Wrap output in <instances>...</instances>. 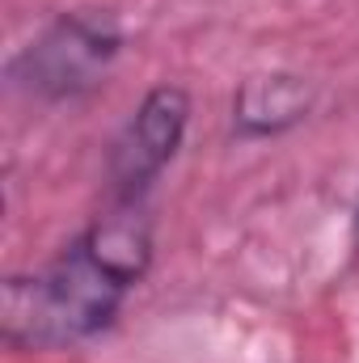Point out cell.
<instances>
[{
    "label": "cell",
    "instance_id": "2",
    "mask_svg": "<svg viewBox=\"0 0 359 363\" xmlns=\"http://www.w3.org/2000/svg\"><path fill=\"white\" fill-rule=\"evenodd\" d=\"M118 21L106 13V9H77V13H64L38 43H30L17 64H13V77L38 97H77V93L93 89L110 60L118 55Z\"/></svg>",
    "mask_w": 359,
    "mask_h": 363
},
{
    "label": "cell",
    "instance_id": "3",
    "mask_svg": "<svg viewBox=\"0 0 359 363\" xmlns=\"http://www.w3.org/2000/svg\"><path fill=\"white\" fill-rule=\"evenodd\" d=\"M186 118H190V101L174 85H161V89H153L140 101V110L131 114L127 131L118 135L114 161H110L123 199H136L148 182L174 161V152L182 144V131H186Z\"/></svg>",
    "mask_w": 359,
    "mask_h": 363
},
{
    "label": "cell",
    "instance_id": "1",
    "mask_svg": "<svg viewBox=\"0 0 359 363\" xmlns=\"http://www.w3.org/2000/svg\"><path fill=\"white\" fill-rule=\"evenodd\" d=\"M153 233L136 199L97 220L43 271L4 283V338L13 347H68L97 334L140 283Z\"/></svg>",
    "mask_w": 359,
    "mask_h": 363
},
{
    "label": "cell",
    "instance_id": "4",
    "mask_svg": "<svg viewBox=\"0 0 359 363\" xmlns=\"http://www.w3.org/2000/svg\"><path fill=\"white\" fill-rule=\"evenodd\" d=\"M309 110V89L296 77H258L237 97V123L241 131H279L296 123Z\"/></svg>",
    "mask_w": 359,
    "mask_h": 363
}]
</instances>
